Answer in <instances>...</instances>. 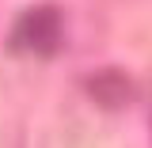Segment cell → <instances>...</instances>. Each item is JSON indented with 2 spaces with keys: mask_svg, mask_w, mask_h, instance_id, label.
<instances>
[{
  "mask_svg": "<svg viewBox=\"0 0 152 148\" xmlns=\"http://www.w3.org/2000/svg\"><path fill=\"white\" fill-rule=\"evenodd\" d=\"M88 95H91V103H99L103 110H122V106H129L137 87H133V80L122 69H103V72H91L88 76Z\"/></svg>",
  "mask_w": 152,
  "mask_h": 148,
  "instance_id": "obj_2",
  "label": "cell"
},
{
  "mask_svg": "<svg viewBox=\"0 0 152 148\" xmlns=\"http://www.w3.org/2000/svg\"><path fill=\"white\" fill-rule=\"evenodd\" d=\"M61 34H65V19L53 4H42V8H31L23 12L19 23L12 27V50L19 53H34V57H50L61 46Z\"/></svg>",
  "mask_w": 152,
  "mask_h": 148,
  "instance_id": "obj_1",
  "label": "cell"
}]
</instances>
